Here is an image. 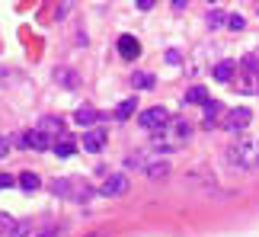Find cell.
<instances>
[{
  "label": "cell",
  "mask_w": 259,
  "mask_h": 237,
  "mask_svg": "<svg viewBox=\"0 0 259 237\" xmlns=\"http://www.w3.org/2000/svg\"><path fill=\"white\" fill-rule=\"evenodd\" d=\"M205 4H218V0H205Z\"/></svg>",
  "instance_id": "32"
},
{
  "label": "cell",
  "mask_w": 259,
  "mask_h": 237,
  "mask_svg": "<svg viewBox=\"0 0 259 237\" xmlns=\"http://www.w3.org/2000/svg\"><path fill=\"white\" fill-rule=\"evenodd\" d=\"M183 103L186 106H192V103H208V90H205V87H189V90H186V96H183Z\"/></svg>",
  "instance_id": "14"
},
{
  "label": "cell",
  "mask_w": 259,
  "mask_h": 237,
  "mask_svg": "<svg viewBox=\"0 0 259 237\" xmlns=\"http://www.w3.org/2000/svg\"><path fill=\"white\" fill-rule=\"evenodd\" d=\"M38 128H45V132L55 138V135L64 132V118H42V125H38Z\"/></svg>",
  "instance_id": "20"
},
{
  "label": "cell",
  "mask_w": 259,
  "mask_h": 237,
  "mask_svg": "<svg viewBox=\"0 0 259 237\" xmlns=\"http://www.w3.org/2000/svg\"><path fill=\"white\" fill-rule=\"evenodd\" d=\"M55 84H61V87H71V90H74V87L80 84V77H77V71H74V67H58V71H55Z\"/></svg>",
  "instance_id": "8"
},
{
  "label": "cell",
  "mask_w": 259,
  "mask_h": 237,
  "mask_svg": "<svg viewBox=\"0 0 259 237\" xmlns=\"http://www.w3.org/2000/svg\"><path fill=\"white\" fill-rule=\"evenodd\" d=\"M138 125H141L144 132H163V128L170 125V112H166L163 106H151V109H144L138 115Z\"/></svg>",
  "instance_id": "2"
},
{
  "label": "cell",
  "mask_w": 259,
  "mask_h": 237,
  "mask_svg": "<svg viewBox=\"0 0 259 237\" xmlns=\"http://www.w3.org/2000/svg\"><path fill=\"white\" fill-rule=\"evenodd\" d=\"M103 144H106V132H103V128H93V132L83 135V151L99 154V151H103Z\"/></svg>",
  "instance_id": "7"
},
{
  "label": "cell",
  "mask_w": 259,
  "mask_h": 237,
  "mask_svg": "<svg viewBox=\"0 0 259 237\" xmlns=\"http://www.w3.org/2000/svg\"><path fill=\"white\" fill-rule=\"evenodd\" d=\"M13 186V176H7V173H0V189H10Z\"/></svg>",
  "instance_id": "26"
},
{
  "label": "cell",
  "mask_w": 259,
  "mask_h": 237,
  "mask_svg": "<svg viewBox=\"0 0 259 237\" xmlns=\"http://www.w3.org/2000/svg\"><path fill=\"white\" fill-rule=\"evenodd\" d=\"M74 122L77 125H93V122H103V115H99L93 106H80V109L74 112Z\"/></svg>",
  "instance_id": "10"
},
{
  "label": "cell",
  "mask_w": 259,
  "mask_h": 237,
  "mask_svg": "<svg viewBox=\"0 0 259 237\" xmlns=\"http://www.w3.org/2000/svg\"><path fill=\"white\" fill-rule=\"evenodd\" d=\"M144 173L151 176V180H157V176H166V173H170V164H160V161H154V164L147 167Z\"/></svg>",
  "instance_id": "22"
},
{
  "label": "cell",
  "mask_w": 259,
  "mask_h": 237,
  "mask_svg": "<svg viewBox=\"0 0 259 237\" xmlns=\"http://www.w3.org/2000/svg\"><path fill=\"white\" fill-rule=\"evenodd\" d=\"M19 144H23V151H48V147H55V138L45 128H29V132H23Z\"/></svg>",
  "instance_id": "3"
},
{
  "label": "cell",
  "mask_w": 259,
  "mask_h": 237,
  "mask_svg": "<svg viewBox=\"0 0 259 237\" xmlns=\"http://www.w3.org/2000/svg\"><path fill=\"white\" fill-rule=\"evenodd\" d=\"M71 189H74V180H67V176H58V180H52V192L61 195V199H71Z\"/></svg>",
  "instance_id": "13"
},
{
  "label": "cell",
  "mask_w": 259,
  "mask_h": 237,
  "mask_svg": "<svg viewBox=\"0 0 259 237\" xmlns=\"http://www.w3.org/2000/svg\"><path fill=\"white\" fill-rule=\"evenodd\" d=\"M157 4V0H138V7H141V10H151Z\"/></svg>",
  "instance_id": "29"
},
{
  "label": "cell",
  "mask_w": 259,
  "mask_h": 237,
  "mask_svg": "<svg viewBox=\"0 0 259 237\" xmlns=\"http://www.w3.org/2000/svg\"><path fill=\"white\" fill-rule=\"evenodd\" d=\"M128 176L125 173H112V176H106V183L99 186V192L106 195V199H118V195H125L128 192Z\"/></svg>",
  "instance_id": "4"
},
{
  "label": "cell",
  "mask_w": 259,
  "mask_h": 237,
  "mask_svg": "<svg viewBox=\"0 0 259 237\" xmlns=\"http://www.w3.org/2000/svg\"><path fill=\"white\" fill-rule=\"evenodd\" d=\"M166 61H170V64H179V52H166Z\"/></svg>",
  "instance_id": "28"
},
{
  "label": "cell",
  "mask_w": 259,
  "mask_h": 237,
  "mask_svg": "<svg viewBox=\"0 0 259 237\" xmlns=\"http://www.w3.org/2000/svg\"><path fill=\"white\" fill-rule=\"evenodd\" d=\"M250 118H253V112L246 109V106H240V109H231V115H227L224 128H227V132H240V128L250 125Z\"/></svg>",
  "instance_id": "5"
},
{
  "label": "cell",
  "mask_w": 259,
  "mask_h": 237,
  "mask_svg": "<svg viewBox=\"0 0 259 237\" xmlns=\"http://www.w3.org/2000/svg\"><path fill=\"white\" fill-rule=\"evenodd\" d=\"M234 71H237V64H234V61H218L211 74H214V81H218V84H227V81L234 77Z\"/></svg>",
  "instance_id": "12"
},
{
  "label": "cell",
  "mask_w": 259,
  "mask_h": 237,
  "mask_svg": "<svg viewBox=\"0 0 259 237\" xmlns=\"http://www.w3.org/2000/svg\"><path fill=\"white\" fill-rule=\"evenodd\" d=\"M170 4H173V10H183V7H186V0H170Z\"/></svg>",
  "instance_id": "30"
},
{
  "label": "cell",
  "mask_w": 259,
  "mask_h": 237,
  "mask_svg": "<svg viewBox=\"0 0 259 237\" xmlns=\"http://www.w3.org/2000/svg\"><path fill=\"white\" fill-rule=\"evenodd\" d=\"M205 23H208V29H221V26H227V16L221 10H211V13L205 16Z\"/></svg>",
  "instance_id": "21"
},
{
  "label": "cell",
  "mask_w": 259,
  "mask_h": 237,
  "mask_svg": "<svg viewBox=\"0 0 259 237\" xmlns=\"http://www.w3.org/2000/svg\"><path fill=\"white\" fill-rule=\"evenodd\" d=\"M118 55H122L125 61H135V58L141 55V42H138L135 35H118Z\"/></svg>",
  "instance_id": "6"
},
{
  "label": "cell",
  "mask_w": 259,
  "mask_h": 237,
  "mask_svg": "<svg viewBox=\"0 0 259 237\" xmlns=\"http://www.w3.org/2000/svg\"><path fill=\"white\" fill-rule=\"evenodd\" d=\"M52 151H55L58 157H74V154H77V144L71 141V138H61V141H55Z\"/></svg>",
  "instance_id": "16"
},
{
  "label": "cell",
  "mask_w": 259,
  "mask_h": 237,
  "mask_svg": "<svg viewBox=\"0 0 259 237\" xmlns=\"http://www.w3.org/2000/svg\"><path fill=\"white\" fill-rule=\"evenodd\" d=\"M26 234H29V224L26 221H19L16 228H10V237H26Z\"/></svg>",
  "instance_id": "24"
},
{
  "label": "cell",
  "mask_w": 259,
  "mask_h": 237,
  "mask_svg": "<svg viewBox=\"0 0 259 237\" xmlns=\"http://www.w3.org/2000/svg\"><path fill=\"white\" fill-rule=\"evenodd\" d=\"M132 84H135V90H151V87H154V74L138 71V74H132Z\"/></svg>",
  "instance_id": "17"
},
{
  "label": "cell",
  "mask_w": 259,
  "mask_h": 237,
  "mask_svg": "<svg viewBox=\"0 0 259 237\" xmlns=\"http://www.w3.org/2000/svg\"><path fill=\"white\" fill-rule=\"evenodd\" d=\"M58 234H61V231H58L55 224H48V228H42V231H38L35 237H58Z\"/></svg>",
  "instance_id": "25"
},
{
  "label": "cell",
  "mask_w": 259,
  "mask_h": 237,
  "mask_svg": "<svg viewBox=\"0 0 259 237\" xmlns=\"http://www.w3.org/2000/svg\"><path fill=\"white\" fill-rule=\"evenodd\" d=\"M7 151H10V138L0 135V157H7Z\"/></svg>",
  "instance_id": "27"
},
{
  "label": "cell",
  "mask_w": 259,
  "mask_h": 237,
  "mask_svg": "<svg viewBox=\"0 0 259 237\" xmlns=\"http://www.w3.org/2000/svg\"><path fill=\"white\" fill-rule=\"evenodd\" d=\"M90 195H93V189H90L87 183H74V189H71V199L74 202H90Z\"/></svg>",
  "instance_id": "19"
},
{
  "label": "cell",
  "mask_w": 259,
  "mask_h": 237,
  "mask_svg": "<svg viewBox=\"0 0 259 237\" xmlns=\"http://www.w3.org/2000/svg\"><path fill=\"white\" fill-rule=\"evenodd\" d=\"M237 87H240V93H256L259 90V71H243Z\"/></svg>",
  "instance_id": "11"
},
{
  "label": "cell",
  "mask_w": 259,
  "mask_h": 237,
  "mask_svg": "<svg viewBox=\"0 0 259 237\" xmlns=\"http://www.w3.org/2000/svg\"><path fill=\"white\" fill-rule=\"evenodd\" d=\"M246 26V19L240 16V13H234V16H227V29H231V32H240V29Z\"/></svg>",
  "instance_id": "23"
},
{
  "label": "cell",
  "mask_w": 259,
  "mask_h": 237,
  "mask_svg": "<svg viewBox=\"0 0 259 237\" xmlns=\"http://www.w3.org/2000/svg\"><path fill=\"white\" fill-rule=\"evenodd\" d=\"M218 112H221V103L208 100V103H205V128H214V118H218Z\"/></svg>",
  "instance_id": "18"
},
{
  "label": "cell",
  "mask_w": 259,
  "mask_h": 237,
  "mask_svg": "<svg viewBox=\"0 0 259 237\" xmlns=\"http://www.w3.org/2000/svg\"><path fill=\"white\" fill-rule=\"evenodd\" d=\"M38 186H42V183H38V176L32 170H23V173H19V189H23V192H35Z\"/></svg>",
  "instance_id": "15"
},
{
  "label": "cell",
  "mask_w": 259,
  "mask_h": 237,
  "mask_svg": "<svg viewBox=\"0 0 259 237\" xmlns=\"http://www.w3.org/2000/svg\"><path fill=\"white\" fill-rule=\"evenodd\" d=\"M87 237H106V234H87Z\"/></svg>",
  "instance_id": "31"
},
{
  "label": "cell",
  "mask_w": 259,
  "mask_h": 237,
  "mask_svg": "<svg viewBox=\"0 0 259 237\" xmlns=\"http://www.w3.org/2000/svg\"><path fill=\"white\" fill-rule=\"evenodd\" d=\"M135 109H138V100H135V96H128L125 103H118V106H115V112H112V115H115V122H128V118L135 115Z\"/></svg>",
  "instance_id": "9"
},
{
  "label": "cell",
  "mask_w": 259,
  "mask_h": 237,
  "mask_svg": "<svg viewBox=\"0 0 259 237\" xmlns=\"http://www.w3.org/2000/svg\"><path fill=\"white\" fill-rule=\"evenodd\" d=\"M227 164H234V167H240V170H250V167L259 164V151H256V144L253 141H240L234 147V151H227Z\"/></svg>",
  "instance_id": "1"
}]
</instances>
